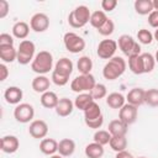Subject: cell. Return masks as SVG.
I'll use <instances>...</instances> for the list:
<instances>
[{
	"instance_id": "6da1fadb",
	"label": "cell",
	"mask_w": 158,
	"mask_h": 158,
	"mask_svg": "<svg viewBox=\"0 0 158 158\" xmlns=\"http://www.w3.org/2000/svg\"><path fill=\"white\" fill-rule=\"evenodd\" d=\"M126 70V62L122 57H112L102 68V75L107 80H115L120 78Z\"/></svg>"
},
{
	"instance_id": "7a4b0ae2",
	"label": "cell",
	"mask_w": 158,
	"mask_h": 158,
	"mask_svg": "<svg viewBox=\"0 0 158 158\" xmlns=\"http://www.w3.org/2000/svg\"><path fill=\"white\" fill-rule=\"evenodd\" d=\"M52 67H53V56L48 51L38 52L31 63V69L38 75L47 74L49 70H52Z\"/></svg>"
},
{
	"instance_id": "3957f363",
	"label": "cell",
	"mask_w": 158,
	"mask_h": 158,
	"mask_svg": "<svg viewBox=\"0 0 158 158\" xmlns=\"http://www.w3.org/2000/svg\"><path fill=\"white\" fill-rule=\"evenodd\" d=\"M91 12L88 6L79 5L74 10H72L68 15V23L73 28H81L90 21Z\"/></svg>"
},
{
	"instance_id": "277c9868",
	"label": "cell",
	"mask_w": 158,
	"mask_h": 158,
	"mask_svg": "<svg viewBox=\"0 0 158 158\" xmlns=\"http://www.w3.org/2000/svg\"><path fill=\"white\" fill-rule=\"evenodd\" d=\"M95 85H96V81H95V78L91 73L90 74H80L72 80L70 89L78 94L90 93Z\"/></svg>"
},
{
	"instance_id": "5b68a950",
	"label": "cell",
	"mask_w": 158,
	"mask_h": 158,
	"mask_svg": "<svg viewBox=\"0 0 158 158\" xmlns=\"http://www.w3.org/2000/svg\"><path fill=\"white\" fill-rule=\"evenodd\" d=\"M117 46L121 49V52L125 56H127L128 58L133 57V56H139L141 54V46H139V43L137 41H135L133 37L130 36V35H121L118 37Z\"/></svg>"
},
{
	"instance_id": "8992f818",
	"label": "cell",
	"mask_w": 158,
	"mask_h": 158,
	"mask_svg": "<svg viewBox=\"0 0 158 158\" xmlns=\"http://www.w3.org/2000/svg\"><path fill=\"white\" fill-rule=\"evenodd\" d=\"M35 51H36V46L32 41L30 40H23L20 42L19 48H17V62L22 65L28 64L30 62L32 63L33 58H35Z\"/></svg>"
},
{
	"instance_id": "52a82bcc",
	"label": "cell",
	"mask_w": 158,
	"mask_h": 158,
	"mask_svg": "<svg viewBox=\"0 0 158 158\" xmlns=\"http://www.w3.org/2000/svg\"><path fill=\"white\" fill-rule=\"evenodd\" d=\"M63 43L70 53H79L85 48V41L75 32H67L63 37Z\"/></svg>"
},
{
	"instance_id": "ba28073f",
	"label": "cell",
	"mask_w": 158,
	"mask_h": 158,
	"mask_svg": "<svg viewBox=\"0 0 158 158\" xmlns=\"http://www.w3.org/2000/svg\"><path fill=\"white\" fill-rule=\"evenodd\" d=\"M33 116H35V109L31 104H27V102H21L16 105L14 110V117L20 123L30 122L33 118Z\"/></svg>"
},
{
	"instance_id": "9c48e42d",
	"label": "cell",
	"mask_w": 158,
	"mask_h": 158,
	"mask_svg": "<svg viewBox=\"0 0 158 158\" xmlns=\"http://www.w3.org/2000/svg\"><path fill=\"white\" fill-rule=\"evenodd\" d=\"M117 49V42L114 40H102L96 49V54L101 59H111L115 57Z\"/></svg>"
},
{
	"instance_id": "30bf717a",
	"label": "cell",
	"mask_w": 158,
	"mask_h": 158,
	"mask_svg": "<svg viewBox=\"0 0 158 158\" xmlns=\"http://www.w3.org/2000/svg\"><path fill=\"white\" fill-rule=\"evenodd\" d=\"M138 115V107L133 106L131 104H125L120 110H118V118L125 122L127 126L132 125L136 122Z\"/></svg>"
},
{
	"instance_id": "8fae6325",
	"label": "cell",
	"mask_w": 158,
	"mask_h": 158,
	"mask_svg": "<svg viewBox=\"0 0 158 158\" xmlns=\"http://www.w3.org/2000/svg\"><path fill=\"white\" fill-rule=\"evenodd\" d=\"M30 27L35 32H44L49 27V17L43 12H37L31 17Z\"/></svg>"
},
{
	"instance_id": "7c38bea8",
	"label": "cell",
	"mask_w": 158,
	"mask_h": 158,
	"mask_svg": "<svg viewBox=\"0 0 158 158\" xmlns=\"http://www.w3.org/2000/svg\"><path fill=\"white\" fill-rule=\"evenodd\" d=\"M28 133L31 137L37 138V139H43L47 133H48V125L43 120H35L30 123L28 127Z\"/></svg>"
},
{
	"instance_id": "4fadbf2b",
	"label": "cell",
	"mask_w": 158,
	"mask_h": 158,
	"mask_svg": "<svg viewBox=\"0 0 158 158\" xmlns=\"http://www.w3.org/2000/svg\"><path fill=\"white\" fill-rule=\"evenodd\" d=\"M144 95H146V90H143L142 88H133L126 95L127 104H131L138 107L144 104Z\"/></svg>"
},
{
	"instance_id": "5bb4252c",
	"label": "cell",
	"mask_w": 158,
	"mask_h": 158,
	"mask_svg": "<svg viewBox=\"0 0 158 158\" xmlns=\"http://www.w3.org/2000/svg\"><path fill=\"white\" fill-rule=\"evenodd\" d=\"M20 147L19 138L12 135H6L1 138V151L4 153H15Z\"/></svg>"
},
{
	"instance_id": "9a60e30c",
	"label": "cell",
	"mask_w": 158,
	"mask_h": 158,
	"mask_svg": "<svg viewBox=\"0 0 158 158\" xmlns=\"http://www.w3.org/2000/svg\"><path fill=\"white\" fill-rule=\"evenodd\" d=\"M22 96H23V93L19 86H9L4 93V99L6 100L7 104H11V105L21 104L20 101L22 100Z\"/></svg>"
},
{
	"instance_id": "2e32d148",
	"label": "cell",
	"mask_w": 158,
	"mask_h": 158,
	"mask_svg": "<svg viewBox=\"0 0 158 158\" xmlns=\"http://www.w3.org/2000/svg\"><path fill=\"white\" fill-rule=\"evenodd\" d=\"M49 85H51V80L46 75H37L32 79V83H31L33 91L38 93V94H43V93L48 91Z\"/></svg>"
},
{
	"instance_id": "e0dca14e",
	"label": "cell",
	"mask_w": 158,
	"mask_h": 158,
	"mask_svg": "<svg viewBox=\"0 0 158 158\" xmlns=\"http://www.w3.org/2000/svg\"><path fill=\"white\" fill-rule=\"evenodd\" d=\"M73 109H74V102L70 99L60 98L57 106H56V112H57L58 116L65 117V116H69L73 112Z\"/></svg>"
},
{
	"instance_id": "ac0fdd59",
	"label": "cell",
	"mask_w": 158,
	"mask_h": 158,
	"mask_svg": "<svg viewBox=\"0 0 158 158\" xmlns=\"http://www.w3.org/2000/svg\"><path fill=\"white\" fill-rule=\"evenodd\" d=\"M54 72H57L58 74L60 75H64V77H70L72 72H73V62L67 58V57H63L60 59H58V62L56 63L54 65Z\"/></svg>"
},
{
	"instance_id": "d6986e66",
	"label": "cell",
	"mask_w": 158,
	"mask_h": 158,
	"mask_svg": "<svg viewBox=\"0 0 158 158\" xmlns=\"http://www.w3.org/2000/svg\"><path fill=\"white\" fill-rule=\"evenodd\" d=\"M127 130H128V126L125 122H122L120 118L110 121L107 126V131L110 132L111 136H126Z\"/></svg>"
},
{
	"instance_id": "ffe728a7",
	"label": "cell",
	"mask_w": 158,
	"mask_h": 158,
	"mask_svg": "<svg viewBox=\"0 0 158 158\" xmlns=\"http://www.w3.org/2000/svg\"><path fill=\"white\" fill-rule=\"evenodd\" d=\"M40 151L46 156H53L58 152V142L54 138H43L40 143Z\"/></svg>"
},
{
	"instance_id": "44dd1931",
	"label": "cell",
	"mask_w": 158,
	"mask_h": 158,
	"mask_svg": "<svg viewBox=\"0 0 158 158\" xmlns=\"http://www.w3.org/2000/svg\"><path fill=\"white\" fill-rule=\"evenodd\" d=\"M75 151V142L70 138H63L58 142V152L62 157H70Z\"/></svg>"
},
{
	"instance_id": "7402d4cb",
	"label": "cell",
	"mask_w": 158,
	"mask_h": 158,
	"mask_svg": "<svg viewBox=\"0 0 158 158\" xmlns=\"http://www.w3.org/2000/svg\"><path fill=\"white\" fill-rule=\"evenodd\" d=\"M40 100H41V105L43 107H46V109H56V106H57V104L59 101L57 94L51 91V90L41 94V99Z\"/></svg>"
},
{
	"instance_id": "603a6c76",
	"label": "cell",
	"mask_w": 158,
	"mask_h": 158,
	"mask_svg": "<svg viewBox=\"0 0 158 158\" xmlns=\"http://www.w3.org/2000/svg\"><path fill=\"white\" fill-rule=\"evenodd\" d=\"M0 58L4 63H12L17 59V49L14 46H0Z\"/></svg>"
},
{
	"instance_id": "cb8c5ba5",
	"label": "cell",
	"mask_w": 158,
	"mask_h": 158,
	"mask_svg": "<svg viewBox=\"0 0 158 158\" xmlns=\"http://www.w3.org/2000/svg\"><path fill=\"white\" fill-rule=\"evenodd\" d=\"M126 98L121 93H111L106 96V104L111 109H121L125 105Z\"/></svg>"
},
{
	"instance_id": "d4e9b609",
	"label": "cell",
	"mask_w": 158,
	"mask_h": 158,
	"mask_svg": "<svg viewBox=\"0 0 158 158\" xmlns=\"http://www.w3.org/2000/svg\"><path fill=\"white\" fill-rule=\"evenodd\" d=\"M28 33H30V26L25 21H17L12 26V35H14V37H16L19 40L23 41L28 36Z\"/></svg>"
},
{
	"instance_id": "484cf974",
	"label": "cell",
	"mask_w": 158,
	"mask_h": 158,
	"mask_svg": "<svg viewBox=\"0 0 158 158\" xmlns=\"http://www.w3.org/2000/svg\"><path fill=\"white\" fill-rule=\"evenodd\" d=\"M133 6L138 15H149L154 10L152 0H136Z\"/></svg>"
},
{
	"instance_id": "4316f807",
	"label": "cell",
	"mask_w": 158,
	"mask_h": 158,
	"mask_svg": "<svg viewBox=\"0 0 158 158\" xmlns=\"http://www.w3.org/2000/svg\"><path fill=\"white\" fill-rule=\"evenodd\" d=\"M93 101H95L91 96L90 93H81V94H78V96L75 98L74 100V106L78 109V110H81L84 111Z\"/></svg>"
},
{
	"instance_id": "83f0119b",
	"label": "cell",
	"mask_w": 158,
	"mask_h": 158,
	"mask_svg": "<svg viewBox=\"0 0 158 158\" xmlns=\"http://www.w3.org/2000/svg\"><path fill=\"white\" fill-rule=\"evenodd\" d=\"M109 146L116 153L126 151V148H127V138H126V136H111Z\"/></svg>"
},
{
	"instance_id": "f1b7e54d",
	"label": "cell",
	"mask_w": 158,
	"mask_h": 158,
	"mask_svg": "<svg viewBox=\"0 0 158 158\" xmlns=\"http://www.w3.org/2000/svg\"><path fill=\"white\" fill-rule=\"evenodd\" d=\"M100 116H102V114H101V109H100V106H99V104L96 101H93L84 110V121L95 120V118H98Z\"/></svg>"
},
{
	"instance_id": "f546056e",
	"label": "cell",
	"mask_w": 158,
	"mask_h": 158,
	"mask_svg": "<svg viewBox=\"0 0 158 158\" xmlns=\"http://www.w3.org/2000/svg\"><path fill=\"white\" fill-rule=\"evenodd\" d=\"M85 156L88 158H101L104 156V146L93 142L85 147Z\"/></svg>"
},
{
	"instance_id": "4dcf8cb0",
	"label": "cell",
	"mask_w": 158,
	"mask_h": 158,
	"mask_svg": "<svg viewBox=\"0 0 158 158\" xmlns=\"http://www.w3.org/2000/svg\"><path fill=\"white\" fill-rule=\"evenodd\" d=\"M107 16H106V14L102 11V10H96V11H94V12H91V16H90V25L93 26V27H95L96 30H99L106 21H107Z\"/></svg>"
},
{
	"instance_id": "1f68e13d",
	"label": "cell",
	"mask_w": 158,
	"mask_h": 158,
	"mask_svg": "<svg viewBox=\"0 0 158 158\" xmlns=\"http://www.w3.org/2000/svg\"><path fill=\"white\" fill-rule=\"evenodd\" d=\"M77 68L80 74H90L93 69V60L88 56H81L77 62Z\"/></svg>"
},
{
	"instance_id": "d6a6232c",
	"label": "cell",
	"mask_w": 158,
	"mask_h": 158,
	"mask_svg": "<svg viewBox=\"0 0 158 158\" xmlns=\"http://www.w3.org/2000/svg\"><path fill=\"white\" fill-rule=\"evenodd\" d=\"M128 68L133 74H144L143 72V64H142V58L139 56H133L128 58Z\"/></svg>"
},
{
	"instance_id": "836d02e7",
	"label": "cell",
	"mask_w": 158,
	"mask_h": 158,
	"mask_svg": "<svg viewBox=\"0 0 158 158\" xmlns=\"http://www.w3.org/2000/svg\"><path fill=\"white\" fill-rule=\"evenodd\" d=\"M141 58H142V64H143V72L144 73H151L154 69V65H156L154 57L151 53H142Z\"/></svg>"
},
{
	"instance_id": "e575fe53",
	"label": "cell",
	"mask_w": 158,
	"mask_h": 158,
	"mask_svg": "<svg viewBox=\"0 0 158 158\" xmlns=\"http://www.w3.org/2000/svg\"><path fill=\"white\" fill-rule=\"evenodd\" d=\"M144 104H147L148 106H152V107H157L158 106V89L153 88V89L146 90Z\"/></svg>"
},
{
	"instance_id": "d590c367",
	"label": "cell",
	"mask_w": 158,
	"mask_h": 158,
	"mask_svg": "<svg viewBox=\"0 0 158 158\" xmlns=\"http://www.w3.org/2000/svg\"><path fill=\"white\" fill-rule=\"evenodd\" d=\"M110 139H111V135L106 130H98L94 133V142H96V143H99L101 146L109 144Z\"/></svg>"
},
{
	"instance_id": "8d00e7d4",
	"label": "cell",
	"mask_w": 158,
	"mask_h": 158,
	"mask_svg": "<svg viewBox=\"0 0 158 158\" xmlns=\"http://www.w3.org/2000/svg\"><path fill=\"white\" fill-rule=\"evenodd\" d=\"M137 40H138V42L142 43V44H151L154 38H153V35H152V32H151L149 30L141 28V30H138V32H137Z\"/></svg>"
},
{
	"instance_id": "74e56055",
	"label": "cell",
	"mask_w": 158,
	"mask_h": 158,
	"mask_svg": "<svg viewBox=\"0 0 158 158\" xmlns=\"http://www.w3.org/2000/svg\"><path fill=\"white\" fill-rule=\"evenodd\" d=\"M91 96L94 100H100V99H104L106 95H107V90H106V86L101 83H96V85L93 88V90L90 91Z\"/></svg>"
},
{
	"instance_id": "f35d334b",
	"label": "cell",
	"mask_w": 158,
	"mask_h": 158,
	"mask_svg": "<svg viewBox=\"0 0 158 158\" xmlns=\"http://www.w3.org/2000/svg\"><path fill=\"white\" fill-rule=\"evenodd\" d=\"M114 31H115V23L111 19H107V21L98 30V32L101 36H110V35L114 33Z\"/></svg>"
},
{
	"instance_id": "ab89813d",
	"label": "cell",
	"mask_w": 158,
	"mask_h": 158,
	"mask_svg": "<svg viewBox=\"0 0 158 158\" xmlns=\"http://www.w3.org/2000/svg\"><path fill=\"white\" fill-rule=\"evenodd\" d=\"M51 79H52V81L57 85V86H63V85H65L68 81H69V78L68 77H64V75H60V74H58L57 72H52V77H51Z\"/></svg>"
},
{
	"instance_id": "60d3db41",
	"label": "cell",
	"mask_w": 158,
	"mask_h": 158,
	"mask_svg": "<svg viewBox=\"0 0 158 158\" xmlns=\"http://www.w3.org/2000/svg\"><path fill=\"white\" fill-rule=\"evenodd\" d=\"M85 125L89 127V128H94V130H99L102 123H104V116H100L95 120H88V121H84Z\"/></svg>"
},
{
	"instance_id": "b9f144b4",
	"label": "cell",
	"mask_w": 158,
	"mask_h": 158,
	"mask_svg": "<svg viewBox=\"0 0 158 158\" xmlns=\"http://www.w3.org/2000/svg\"><path fill=\"white\" fill-rule=\"evenodd\" d=\"M116 6H117L116 0H102L101 1V7H102L104 12H110V11L115 10Z\"/></svg>"
},
{
	"instance_id": "7bdbcfd3",
	"label": "cell",
	"mask_w": 158,
	"mask_h": 158,
	"mask_svg": "<svg viewBox=\"0 0 158 158\" xmlns=\"http://www.w3.org/2000/svg\"><path fill=\"white\" fill-rule=\"evenodd\" d=\"M0 46H14V37L9 33L0 35Z\"/></svg>"
},
{
	"instance_id": "ee69618b",
	"label": "cell",
	"mask_w": 158,
	"mask_h": 158,
	"mask_svg": "<svg viewBox=\"0 0 158 158\" xmlns=\"http://www.w3.org/2000/svg\"><path fill=\"white\" fill-rule=\"evenodd\" d=\"M148 23L151 27L153 28H158V11L157 10H153L149 15H148Z\"/></svg>"
},
{
	"instance_id": "f6af8a7d",
	"label": "cell",
	"mask_w": 158,
	"mask_h": 158,
	"mask_svg": "<svg viewBox=\"0 0 158 158\" xmlns=\"http://www.w3.org/2000/svg\"><path fill=\"white\" fill-rule=\"evenodd\" d=\"M10 5L6 0H0V19H5L9 14Z\"/></svg>"
},
{
	"instance_id": "bcb514c9",
	"label": "cell",
	"mask_w": 158,
	"mask_h": 158,
	"mask_svg": "<svg viewBox=\"0 0 158 158\" xmlns=\"http://www.w3.org/2000/svg\"><path fill=\"white\" fill-rule=\"evenodd\" d=\"M7 75H9V69H7V67H6L4 63L0 64V80H1V81L6 80Z\"/></svg>"
},
{
	"instance_id": "7dc6e473",
	"label": "cell",
	"mask_w": 158,
	"mask_h": 158,
	"mask_svg": "<svg viewBox=\"0 0 158 158\" xmlns=\"http://www.w3.org/2000/svg\"><path fill=\"white\" fill-rule=\"evenodd\" d=\"M115 158H133V157H132V154L130 152L122 151V152H117L116 156H115Z\"/></svg>"
},
{
	"instance_id": "c3c4849f",
	"label": "cell",
	"mask_w": 158,
	"mask_h": 158,
	"mask_svg": "<svg viewBox=\"0 0 158 158\" xmlns=\"http://www.w3.org/2000/svg\"><path fill=\"white\" fill-rule=\"evenodd\" d=\"M153 38H154V40L158 42V28L154 31V33H153Z\"/></svg>"
},
{
	"instance_id": "681fc988",
	"label": "cell",
	"mask_w": 158,
	"mask_h": 158,
	"mask_svg": "<svg viewBox=\"0 0 158 158\" xmlns=\"http://www.w3.org/2000/svg\"><path fill=\"white\" fill-rule=\"evenodd\" d=\"M153 7H154V10L158 11V0H154L153 1Z\"/></svg>"
},
{
	"instance_id": "f907efd6",
	"label": "cell",
	"mask_w": 158,
	"mask_h": 158,
	"mask_svg": "<svg viewBox=\"0 0 158 158\" xmlns=\"http://www.w3.org/2000/svg\"><path fill=\"white\" fill-rule=\"evenodd\" d=\"M49 158H63L60 154H53V156H51Z\"/></svg>"
},
{
	"instance_id": "816d5d0a",
	"label": "cell",
	"mask_w": 158,
	"mask_h": 158,
	"mask_svg": "<svg viewBox=\"0 0 158 158\" xmlns=\"http://www.w3.org/2000/svg\"><path fill=\"white\" fill-rule=\"evenodd\" d=\"M154 59H156V62L158 63V51L156 52V56H154Z\"/></svg>"
},
{
	"instance_id": "f5cc1de1",
	"label": "cell",
	"mask_w": 158,
	"mask_h": 158,
	"mask_svg": "<svg viewBox=\"0 0 158 158\" xmlns=\"http://www.w3.org/2000/svg\"><path fill=\"white\" fill-rule=\"evenodd\" d=\"M138 158H146V157H138Z\"/></svg>"
}]
</instances>
